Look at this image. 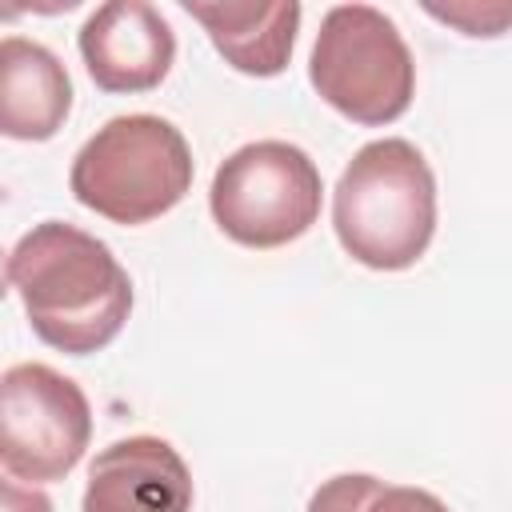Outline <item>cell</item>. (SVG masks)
<instances>
[{
  "label": "cell",
  "instance_id": "obj_1",
  "mask_svg": "<svg viewBox=\"0 0 512 512\" xmlns=\"http://www.w3.org/2000/svg\"><path fill=\"white\" fill-rule=\"evenodd\" d=\"M4 280L20 296L32 332L64 356L108 348L132 312L124 264L104 240L64 220L32 224L12 244Z\"/></svg>",
  "mask_w": 512,
  "mask_h": 512
},
{
  "label": "cell",
  "instance_id": "obj_2",
  "mask_svg": "<svg viewBox=\"0 0 512 512\" xmlns=\"http://www.w3.org/2000/svg\"><path fill=\"white\" fill-rule=\"evenodd\" d=\"M340 248L372 272L412 268L436 236V176L412 140L364 144L332 192Z\"/></svg>",
  "mask_w": 512,
  "mask_h": 512
},
{
  "label": "cell",
  "instance_id": "obj_3",
  "mask_svg": "<svg viewBox=\"0 0 512 512\" xmlns=\"http://www.w3.org/2000/svg\"><path fill=\"white\" fill-rule=\"evenodd\" d=\"M192 148L184 132L152 112L112 116L72 156L68 188L88 212L136 228L172 212L192 188Z\"/></svg>",
  "mask_w": 512,
  "mask_h": 512
},
{
  "label": "cell",
  "instance_id": "obj_4",
  "mask_svg": "<svg viewBox=\"0 0 512 512\" xmlns=\"http://www.w3.org/2000/svg\"><path fill=\"white\" fill-rule=\"evenodd\" d=\"M308 80L316 96L360 128L400 120L416 96V60L400 28L372 4H336L324 12Z\"/></svg>",
  "mask_w": 512,
  "mask_h": 512
},
{
  "label": "cell",
  "instance_id": "obj_5",
  "mask_svg": "<svg viewBox=\"0 0 512 512\" xmlns=\"http://www.w3.org/2000/svg\"><path fill=\"white\" fill-rule=\"evenodd\" d=\"M324 180L316 160L288 140H252L220 160L208 208L216 228L244 248H284L320 220Z\"/></svg>",
  "mask_w": 512,
  "mask_h": 512
},
{
  "label": "cell",
  "instance_id": "obj_6",
  "mask_svg": "<svg viewBox=\"0 0 512 512\" xmlns=\"http://www.w3.org/2000/svg\"><path fill=\"white\" fill-rule=\"evenodd\" d=\"M92 440L84 388L52 364L24 360L0 376V464L20 484L64 480Z\"/></svg>",
  "mask_w": 512,
  "mask_h": 512
},
{
  "label": "cell",
  "instance_id": "obj_7",
  "mask_svg": "<svg viewBox=\"0 0 512 512\" xmlns=\"http://www.w3.org/2000/svg\"><path fill=\"white\" fill-rule=\"evenodd\" d=\"M80 60L100 92L132 96L152 92L168 76L176 60V36L172 24L160 16V8L144 0H108L100 4L76 36Z\"/></svg>",
  "mask_w": 512,
  "mask_h": 512
},
{
  "label": "cell",
  "instance_id": "obj_8",
  "mask_svg": "<svg viewBox=\"0 0 512 512\" xmlns=\"http://www.w3.org/2000/svg\"><path fill=\"white\" fill-rule=\"evenodd\" d=\"M80 512H192V472L160 436H124L96 452Z\"/></svg>",
  "mask_w": 512,
  "mask_h": 512
},
{
  "label": "cell",
  "instance_id": "obj_9",
  "mask_svg": "<svg viewBox=\"0 0 512 512\" xmlns=\"http://www.w3.org/2000/svg\"><path fill=\"white\" fill-rule=\"evenodd\" d=\"M72 112V80L52 48L24 36L0 40V132L8 140H52Z\"/></svg>",
  "mask_w": 512,
  "mask_h": 512
},
{
  "label": "cell",
  "instance_id": "obj_10",
  "mask_svg": "<svg viewBox=\"0 0 512 512\" xmlns=\"http://www.w3.org/2000/svg\"><path fill=\"white\" fill-rule=\"evenodd\" d=\"M184 12L208 32L212 48L244 76H280L292 60L304 8L296 0L276 4H204L184 0Z\"/></svg>",
  "mask_w": 512,
  "mask_h": 512
},
{
  "label": "cell",
  "instance_id": "obj_11",
  "mask_svg": "<svg viewBox=\"0 0 512 512\" xmlns=\"http://www.w3.org/2000/svg\"><path fill=\"white\" fill-rule=\"evenodd\" d=\"M308 512H448V504L428 488L384 484L368 472H340L312 492Z\"/></svg>",
  "mask_w": 512,
  "mask_h": 512
},
{
  "label": "cell",
  "instance_id": "obj_12",
  "mask_svg": "<svg viewBox=\"0 0 512 512\" xmlns=\"http://www.w3.org/2000/svg\"><path fill=\"white\" fill-rule=\"evenodd\" d=\"M424 12L444 20V24H452V28H460L464 36H500L512 24V8L508 4H480V8L476 4H448V8L424 4Z\"/></svg>",
  "mask_w": 512,
  "mask_h": 512
},
{
  "label": "cell",
  "instance_id": "obj_13",
  "mask_svg": "<svg viewBox=\"0 0 512 512\" xmlns=\"http://www.w3.org/2000/svg\"><path fill=\"white\" fill-rule=\"evenodd\" d=\"M0 512H52V500L32 488V484H20V480H4L0 484Z\"/></svg>",
  "mask_w": 512,
  "mask_h": 512
}]
</instances>
